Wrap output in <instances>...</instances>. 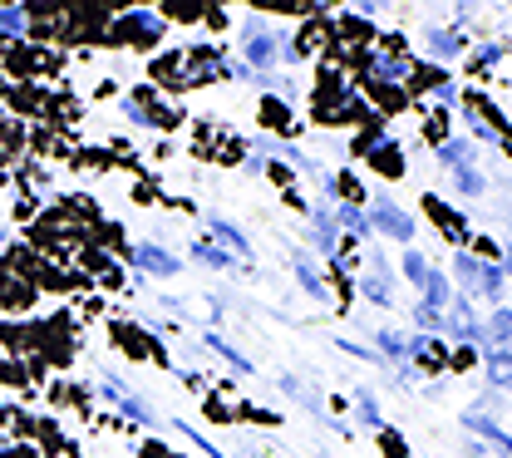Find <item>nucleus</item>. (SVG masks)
<instances>
[{
	"mask_svg": "<svg viewBox=\"0 0 512 458\" xmlns=\"http://www.w3.org/2000/svg\"><path fill=\"white\" fill-rule=\"evenodd\" d=\"M458 276H463V286H468V291H478V296H498V291H503V271H498V266L473 262L468 252L458 257Z\"/></svg>",
	"mask_w": 512,
	"mask_h": 458,
	"instance_id": "f257e3e1",
	"label": "nucleus"
},
{
	"mask_svg": "<svg viewBox=\"0 0 512 458\" xmlns=\"http://www.w3.org/2000/svg\"><path fill=\"white\" fill-rule=\"evenodd\" d=\"M375 222H380L384 232H394L399 242H404V237H414V222H409L399 207H380V212H375Z\"/></svg>",
	"mask_w": 512,
	"mask_h": 458,
	"instance_id": "f03ea898",
	"label": "nucleus"
},
{
	"mask_svg": "<svg viewBox=\"0 0 512 458\" xmlns=\"http://www.w3.org/2000/svg\"><path fill=\"white\" fill-rule=\"evenodd\" d=\"M488 375H493V385H508L512 390V355H488Z\"/></svg>",
	"mask_w": 512,
	"mask_h": 458,
	"instance_id": "7ed1b4c3",
	"label": "nucleus"
},
{
	"mask_svg": "<svg viewBox=\"0 0 512 458\" xmlns=\"http://www.w3.org/2000/svg\"><path fill=\"white\" fill-rule=\"evenodd\" d=\"M375 168H380V173H404V163H399L394 148H380V153H375Z\"/></svg>",
	"mask_w": 512,
	"mask_h": 458,
	"instance_id": "20e7f679",
	"label": "nucleus"
},
{
	"mask_svg": "<svg viewBox=\"0 0 512 458\" xmlns=\"http://www.w3.org/2000/svg\"><path fill=\"white\" fill-rule=\"evenodd\" d=\"M419 286L429 291V306H434V301H444V276H434V271H429V276H424Z\"/></svg>",
	"mask_w": 512,
	"mask_h": 458,
	"instance_id": "39448f33",
	"label": "nucleus"
},
{
	"mask_svg": "<svg viewBox=\"0 0 512 458\" xmlns=\"http://www.w3.org/2000/svg\"><path fill=\"white\" fill-rule=\"evenodd\" d=\"M493 340H512V316L508 311H498V316H493Z\"/></svg>",
	"mask_w": 512,
	"mask_h": 458,
	"instance_id": "423d86ee",
	"label": "nucleus"
},
{
	"mask_svg": "<svg viewBox=\"0 0 512 458\" xmlns=\"http://www.w3.org/2000/svg\"><path fill=\"white\" fill-rule=\"evenodd\" d=\"M404 271H409L414 281H424V276H429V266H424V257H414V252L404 257Z\"/></svg>",
	"mask_w": 512,
	"mask_h": 458,
	"instance_id": "0eeeda50",
	"label": "nucleus"
},
{
	"mask_svg": "<svg viewBox=\"0 0 512 458\" xmlns=\"http://www.w3.org/2000/svg\"><path fill=\"white\" fill-rule=\"evenodd\" d=\"M143 266H158V271H173V257H163V252H143Z\"/></svg>",
	"mask_w": 512,
	"mask_h": 458,
	"instance_id": "6e6552de",
	"label": "nucleus"
},
{
	"mask_svg": "<svg viewBox=\"0 0 512 458\" xmlns=\"http://www.w3.org/2000/svg\"><path fill=\"white\" fill-rule=\"evenodd\" d=\"M458 188H463V193H478L483 183H478V173H458Z\"/></svg>",
	"mask_w": 512,
	"mask_h": 458,
	"instance_id": "1a4fd4ad",
	"label": "nucleus"
},
{
	"mask_svg": "<svg viewBox=\"0 0 512 458\" xmlns=\"http://www.w3.org/2000/svg\"><path fill=\"white\" fill-rule=\"evenodd\" d=\"M419 326H439V311L434 306H419Z\"/></svg>",
	"mask_w": 512,
	"mask_h": 458,
	"instance_id": "9d476101",
	"label": "nucleus"
},
{
	"mask_svg": "<svg viewBox=\"0 0 512 458\" xmlns=\"http://www.w3.org/2000/svg\"><path fill=\"white\" fill-rule=\"evenodd\" d=\"M508 266H512V257H508Z\"/></svg>",
	"mask_w": 512,
	"mask_h": 458,
	"instance_id": "9b49d317",
	"label": "nucleus"
}]
</instances>
